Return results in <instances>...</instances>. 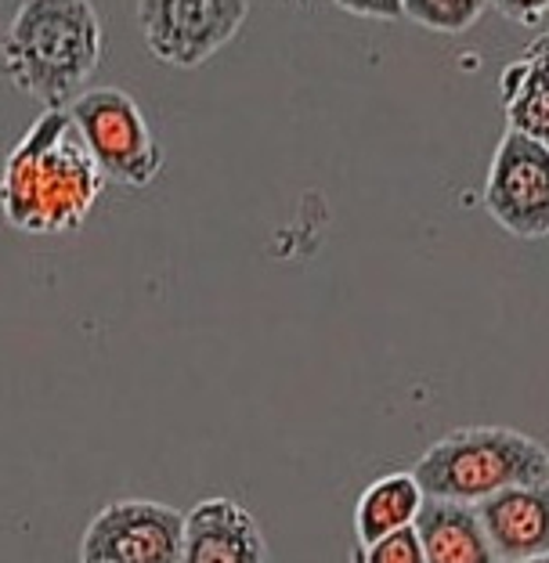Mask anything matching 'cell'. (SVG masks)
I'll use <instances>...</instances> for the list:
<instances>
[{
    "label": "cell",
    "mask_w": 549,
    "mask_h": 563,
    "mask_svg": "<svg viewBox=\"0 0 549 563\" xmlns=\"http://www.w3.org/2000/svg\"><path fill=\"white\" fill-rule=\"evenodd\" d=\"M101 191L106 177L69 112L44 109L4 159L0 213L25 235H66L80 232Z\"/></svg>",
    "instance_id": "obj_1"
},
{
    "label": "cell",
    "mask_w": 549,
    "mask_h": 563,
    "mask_svg": "<svg viewBox=\"0 0 549 563\" xmlns=\"http://www.w3.org/2000/svg\"><path fill=\"white\" fill-rule=\"evenodd\" d=\"M106 58V25L91 0H22L0 36V69L19 95L66 109Z\"/></svg>",
    "instance_id": "obj_2"
},
{
    "label": "cell",
    "mask_w": 549,
    "mask_h": 563,
    "mask_svg": "<svg viewBox=\"0 0 549 563\" xmlns=\"http://www.w3.org/2000/svg\"><path fill=\"white\" fill-rule=\"evenodd\" d=\"M427 498L481 506L525 484H549V448L509 427H459L438 438L413 466Z\"/></svg>",
    "instance_id": "obj_3"
},
{
    "label": "cell",
    "mask_w": 549,
    "mask_h": 563,
    "mask_svg": "<svg viewBox=\"0 0 549 563\" xmlns=\"http://www.w3.org/2000/svg\"><path fill=\"white\" fill-rule=\"evenodd\" d=\"M66 112L106 181L149 188L163 174V145L152 134L142 106L120 87H91L76 95Z\"/></svg>",
    "instance_id": "obj_4"
},
{
    "label": "cell",
    "mask_w": 549,
    "mask_h": 563,
    "mask_svg": "<svg viewBox=\"0 0 549 563\" xmlns=\"http://www.w3.org/2000/svg\"><path fill=\"white\" fill-rule=\"evenodd\" d=\"M250 0H138V30L149 55L174 69H199L235 41Z\"/></svg>",
    "instance_id": "obj_5"
},
{
    "label": "cell",
    "mask_w": 549,
    "mask_h": 563,
    "mask_svg": "<svg viewBox=\"0 0 549 563\" xmlns=\"http://www.w3.org/2000/svg\"><path fill=\"white\" fill-rule=\"evenodd\" d=\"M185 520L177 506L120 498L101 506L80 539V563H182Z\"/></svg>",
    "instance_id": "obj_6"
},
{
    "label": "cell",
    "mask_w": 549,
    "mask_h": 563,
    "mask_svg": "<svg viewBox=\"0 0 549 563\" xmlns=\"http://www.w3.org/2000/svg\"><path fill=\"white\" fill-rule=\"evenodd\" d=\"M484 210L514 239L549 235V148L517 131H506L484 177Z\"/></svg>",
    "instance_id": "obj_7"
},
{
    "label": "cell",
    "mask_w": 549,
    "mask_h": 563,
    "mask_svg": "<svg viewBox=\"0 0 549 563\" xmlns=\"http://www.w3.org/2000/svg\"><path fill=\"white\" fill-rule=\"evenodd\" d=\"M182 563H267L261 523L235 498H202L188 509Z\"/></svg>",
    "instance_id": "obj_8"
},
{
    "label": "cell",
    "mask_w": 549,
    "mask_h": 563,
    "mask_svg": "<svg viewBox=\"0 0 549 563\" xmlns=\"http://www.w3.org/2000/svg\"><path fill=\"white\" fill-rule=\"evenodd\" d=\"M477 517L499 563L549 556V484H525L484 498Z\"/></svg>",
    "instance_id": "obj_9"
},
{
    "label": "cell",
    "mask_w": 549,
    "mask_h": 563,
    "mask_svg": "<svg viewBox=\"0 0 549 563\" xmlns=\"http://www.w3.org/2000/svg\"><path fill=\"white\" fill-rule=\"evenodd\" d=\"M416 531L427 563H499L488 534L481 528L477 506L449 503V498H424Z\"/></svg>",
    "instance_id": "obj_10"
},
{
    "label": "cell",
    "mask_w": 549,
    "mask_h": 563,
    "mask_svg": "<svg viewBox=\"0 0 549 563\" xmlns=\"http://www.w3.org/2000/svg\"><path fill=\"white\" fill-rule=\"evenodd\" d=\"M499 98L509 131L549 148V55L531 44L517 62L503 66Z\"/></svg>",
    "instance_id": "obj_11"
},
{
    "label": "cell",
    "mask_w": 549,
    "mask_h": 563,
    "mask_svg": "<svg viewBox=\"0 0 549 563\" xmlns=\"http://www.w3.org/2000/svg\"><path fill=\"white\" fill-rule=\"evenodd\" d=\"M424 498L427 495L416 484L413 473H387V477H376L359 495V509H354V534H359V545H373L394 531L413 528Z\"/></svg>",
    "instance_id": "obj_12"
},
{
    "label": "cell",
    "mask_w": 549,
    "mask_h": 563,
    "mask_svg": "<svg viewBox=\"0 0 549 563\" xmlns=\"http://www.w3.org/2000/svg\"><path fill=\"white\" fill-rule=\"evenodd\" d=\"M488 0H405V19L430 33L459 36L481 22Z\"/></svg>",
    "instance_id": "obj_13"
},
{
    "label": "cell",
    "mask_w": 549,
    "mask_h": 563,
    "mask_svg": "<svg viewBox=\"0 0 549 563\" xmlns=\"http://www.w3.org/2000/svg\"><path fill=\"white\" fill-rule=\"evenodd\" d=\"M359 560L362 563H427L416 523L387 534V539H380L373 545H359Z\"/></svg>",
    "instance_id": "obj_14"
},
{
    "label": "cell",
    "mask_w": 549,
    "mask_h": 563,
    "mask_svg": "<svg viewBox=\"0 0 549 563\" xmlns=\"http://www.w3.org/2000/svg\"><path fill=\"white\" fill-rule=\"evenodd\" d=\"M333 4L354 19H373V22L405 19V0H333Z\"/></svg>",
    "instance_id": "obj_15"
},
{
    "label": "cell",
    "mask_w": 549,
    "mask_h": 563,
    "mask_svg": "<svg viewBox=\"0 0 549 563\" xmlns=\"http://www.w3.org/2000/svg\"><path fill=\"white\" fill-rule=\"evenodd\" d=\"M488 4L517 25H535L549 15V0H488Z\"/></svg>",
    "instance_id": "obj_16"
},
{
    "label": "cell",
    "mask_w": 549,
    "mask_h": 563,
    "mask_svg": "<svg viewBox=\"0 0 549 563\" xmlns=\"http://www.w3.org/2000/svg\"><path fill=\"white\" fill-rule=\"evenodd\" d=\"M514 563H549V556H531V560H514Z\"/></svg>",
    "instance_id": "obj_17"
},
{
    "label": "cell",
    "mask_w": 549,
    "mask_h": 563,
    "mask_svg": "<svg viewBox=\"0 0 549 563\" xmlns=\"http://www.w3.org/2000/svg\"><path fill=\"white\" fill-rule=\"evenodd\" d=\"M535 44H539V47L546 51V55H549V41H546V33H542V36H539V41H535Z\"/></svg>",
    "instance_id": "obj_18"
},
{
    "label": "cell",
    "mask_w": 549,
    "mask_h": 563,
    "mask_svg": "<svg viewBox=\"0 0 549 563\" xmlns=\"http://www.w3.org/2000/svg\"><path fill=\"white\" fill-rule=\"evenodd\" d=\"M354 563H362V560H359V553H354Z\"/></svg>",
    "instance_id": "obj_19"
},
{
    "label": "cell",
    "mask_w": 549,
    "mask_h": 563,
    "mask_svg": "<svg viewBox=\"0 0 549 563\" xmlns=\"http://www.w3.org/2000/svg\"><path fill=\"white\" fill-rule=\"evenodd\" d=\"M546 41H549V30H546Z\"/></svg>",
    "instance_id": "obj_20"
}]
</instances>
